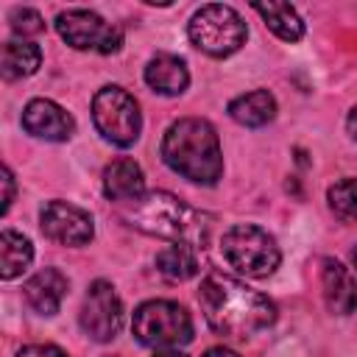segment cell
<instances>
[{
  "instance_id": "cell-27",
  "label": "cell",
  "mask_w": 357,
  "mask_h": 357,
  "mask_svg": "<svg viewBox=\"0 0 357 357\" xmlns=\"http://www.w3.org/2000/svg\"><path fill=\"white\" fill-rule=\"evenodd\" d=\"M153 357H187V354H181L178 349H159Z\"/></svg>"
},
{
  "instance_id": "cell-7",
  "label": "cell",
  "mask_w": 357,
  "mask_h": 357,
  "mask_svg": "<svg viewBox=\"0 0 357 357\" xmlns=\"http://www.w3.org/2000/svg\"><path fill=\"white\" fill-rule=\"evenodd\" d=\"M92 120H95V128L100 131V137L120 148L134 145L142 131L139 106H137L134 95H128L123 86H103L95 92Z\"/></svg>"
},
{
  "instance_id": "cell-1",
  "label": "cell",
  "mask_w": 357,
  "mask_h": 357,
  "mask_svg": "<svg viewBox=\"0 0 357 357\" xmlns=\"http://www.w3.org/2000/svg\"><path fill=\"white\" fill-rule=\"evenodd\" d=\"M198 304L206 324L226 337H248L276 321V304L268 296L223 273L201 279Z\"/></svg>"
},
{
  "instance_id": "cell-14",
  "label": "cell",
  "mask_w": 357,
  "mask_h": 357,
  "mask_svg": "<svg viewBox=\"0 0 357 357\" xmlns=\"http://www.w3.org/2000/svg\"><path fill=\"white\" fill-rule=\"evenodd\" d=\"M103 195L109 201H137L145 195V176L134 159H114L103 170Z\"/></svg>"
},
{
  "instance_id": "cell-13",
  "label": "cell",
  "mask_w": 357,
  "mask_h": 357,
  "mask_svg": "<svg viewBox=\"0 0 357 357\" xmlns=\"http://www.w3.org/2000/svg\"><path fill=\"white\" fill-rule=\"evenodd\" d=\"M22 296L39 315H56L67 296V276L59 268H45L22 284Z\"/></svg>"
},
{
  "instance_id": "cell-19",
  "label": "cell",
  "mask_w": 357,
  "mask_h": 357,
  "mask_svg": "<svg viewBox=\"0 0 357 357\" xmlns=\"http://www.w3.org/2000/svg\"><path fill=\"white\" fill-rule=\"evenodd\" d=\"M262 20L265 25L284 42H298L304 36V22L301 17L296 14V8L290 3H254L251 6Z\"/></svg>"
},
{
  "instance_id": "cell-17",
  "label": "cell",
  "mask_w": 357,
  "mask_h": 357,
  "mask_svg": "<svg viewBox=\"0 0 357 357\" xmlns=\"http://www.w3.org/2000/svg\"><path fill=\"white\" fill-rule=\"evenodd\" d=\"M42 64V50L33 45V42H20V39H11L3 45V53H0V73L6 81H17V78H25V75H33Z\"/></svg>"
},
{
  "instance_id": "cell-3",
  "label": "cell",
  "mask_w": 357,
  "mask_h": 357,
  "mask_svg": "<svg viewBox=\"0 0 357 357\" xmlns=\"http://www.w3.org/2000/svg\"><path fill=\"white\" fill-rule=\"evenodd\" d=\"M126 220L151 237H162L170 243H190L195 248H204L201 243H206V234H209L206 218L165 190H156L131 201Z\"/></svg>"
},
{
  "instance_id": "cell-28",
  "label": "cell",
  "mask_w": 357,
  "mask_h": 357,
  "mask_svg": "<svg viewBox=\"0 0 357 357\" xmlns=\"http://www.w3.org/2000/svg\"><path fill=\"white\" fill-rule=\"evenodd\" d=\"M351 259H354V268H357V248L351 251Z\"/></svg>"
},
{
  "instance_id": "cell-4",
  "label": "cell",
  "mask_w": 357,
  "mask_h": 357,
  "mask_svg": "<svg viewBox=\"0 0 357 357\" xmlns=\"http://www.w3.org/2000/svg\"><path fill=\"white\" fill-rule=\"evenodd\" d=\"M220 254L237 273L251 279L271 276L282 262L276 240L254 223H234L231 229H226L220 237Z\"/></svg>"
},
{
  "instance_id": "cell-24",
  "label": "cell",
  "mask_w": 357,
  "mask_h": 357,
  "mask_svg": "<svg viewBox=\"0 0 357 357\" xmlns=\"http://www.w3.org/2000/svg\"><path fill=\"white\" fill-rule=\"evenodd\" d=\"M0 181H3V215H6L11 201H14V176H11L8 167H3V178Z\"/></svg>"
},
{
  "instance_id": "cell-15",
  "label": "cell",
  "mask_w": 357,
  "mask_h": 357,
  "mask_svg": "<svg viewBox=\"0 0 357 357\" xmlns=\"http://www.w3.org/2000/svg\"><path fill=\"white\" fill-rule=\"evenodd\" d=\"M145 84L159 95H181L190 84L184 59L173 53H159L145 64Z\"/></svg>"
},
{
  "instance_id": "cell-5",
  "label": "cell",
  "mask_w": 357,
  "mask_h": 357,
  "mask_svg": "<svg viewBox=\"0 0 357 357\" xmlns=\"http://www.w3.org/2000/svg\"><path fill=\"white\" fill-rule=\"evenodd\" d=\"M187 36L201 53L215 56V59H226L245 45L248 28L231 6L209 3V6H201L190 17Z\"/></svg>"
},
{
  "instance_id": "cell-6",
  "label": "cell",
  "mask_w": 357,
  "mask_h": 357,
  "mask_svg": "<svg viewBox=\"0 0 357 357\" xmlns=\"http://www.w3.org/2000/svg\"><path fill=\"white\" fill-rule=\"evenodd\" d=\"M131 332L142 346L173 349L192 340V318L181 304L167 298H153L134 310Z\"/></svg>"
},
{
  "instance_id": "cell-11",
  "label": "cell",
  "mask_w": 357,
  "mask_h": 357,
  "mask_svg": "<svg viewBox=\"0 0 357 357\" xmlns=\"http://www.w3.org/2000/svg\"><path fill=\"white\" fill-rule=\"evenodd\" d=\"M22 128L39 139H50V142H64L73 137L75 131V120L70 112H64L59 103L47 100V98H33L25 109H22Z\"/></svg>"
},
{
  "instance_id": "cell-23",
  "label": "cell",
  "mask_w": 357,
  "mask_h": 357,
  "mask_svg": "<svg viewBox=\"0 0 357 357\" xmlns=\"http://www.w3.org/2000/svg\"><path fill=\"white\" fill-rule=\"evenodd\" d=\"M17 357H67L59 346H50V343H33V346H25L17 351Z\"/></svg>"
},
{
  "instance_id": "cell-9",
  "label": "cell",
  "mask_w": 357,
  "mask_h": 357,
  "mask_svg": "<svg viewBox=\"0 0 357 357\" xmlns=\"http://www.w3.org/2000/svg\"><path fill=\"white\" fill-rule=\"evenodd\" d=\"M78 321H81V329L92 340H98V343L114 340L120 326H123V301H120L117 290L103 279L92 282L86 290Z\"/></svg>"
},
{
  "instance_id": "cell-2",
  "label": "cell",
  "mask_w": 357,
  "mask_h": 357,
  "mask_svg": "<svg viewBox=\"0 0 357 357\" xmlns=\"http://www.w3.org/2000/svg\"><path fill=\"white\" fill-rule=\"evenodd\" d=\"M162 159L170 170L195 184H218L223 176L220 139L212 123L201 117L176 120L162 137Z\"/></svg>"
},
{
  "instance_id": "cell-10",
  "label": "cell",
  "mask_w": 357,
  "mask_h": 357,
  "mask_svg": "<svg viewBox=\"0 0 357 357\" xmlns=\"http://www.w3.org/2000/svg\"><path fill=\"white\" fill-rule=\"evenodd\" d=\"M42 234L59 245H86L95 234V220L86 209L67 201H47L39 212Z\"/></svg>"
},
{
  "instance_id": "cell-8",
  "label": "cell",
  "mask_w": 357,
  "mask_h": 357,
  "mask_svg": "<svg viewBox=\"0 0 357 357\" xmlns=\"http://www.w3.org/2000/svg\"><path fill=\"white\" fill-rule=\"evenodd\" d=\"M59 36L75 50H95V53H117L123 45V28L106 22L100 14L86 8H67L56 17Z\"/></svg>"
},
{
  "instance_id": "cell-12",
  "label": "cell",
  "mask_w": 357,
  "mask_h": 357,
  "mask_svg": "<svg viewBox=\"0 0 357 357\" xmlns=\"http://www.w3.org/2000/svg\"><path fill=\"white\" fill-rule=\"evenodd\" d=\"M321 287H324V301L332 312L349 315L357 310V276L343 262L332 257L321 262Z\"/></svg>"
},
{
  "instance_id": "cell-20",
  "label": "cell",
  "mask_w": 357,
  "mask_h": 357,
  "mask_svg": "<svg viewBox=\"0 0 357 357\" xmlns=\"http://www.w3.org/2000/svg\"><path fill=\"white\" fill-rule=\"evenodd\" d=\"M33 259V245L25 234L3 229L0 234V276L8 282L14 276H20Z\"/></svg>"
},
{
  "instance_id": "cell-22",
  "label": "cell",
  "mask_w": 357,
  "mask_h": 357,
  "mask_svg": "<svg viewBox=\"0 0 357 357\" xmlns=\"http://www.w3.org/2000/svg\"><path fill=\"white\" fill-rule=\"evenodd\" d=\"M8 22H11V31L14 33H20V36H36V33H42L45 31V20H42V14L36 11V8H11V14H8Z\"/></svg>"
},
{
  "instance_id": "cell-18",
  "label": "cell",
  "mask_w": 357,
  "mask_h": 357,
  "mask_svg": "<svg viewBox=\"0 0 357 357\" xmlns=\"http://www.w3.org/2000/svg\"><path fill=\"white\" fill-rule=\"evenodd\" d=\"M156 268L170 282H187L198 273V248L190 243H170L156 254Z\"/></svg>"
},
{
  "instance_id": "cell-25",
  "label": "cell",
  "mask_w": 357,
  "mask_h": 357,
  "mask_svg": "<svg viewBox=\"0 0 357 357\" xmlns=\"http://www.w3.org/2000/svg\"><path fill=\"white\" fill-rule=\"evenodd\" d=\"M204 357H240V354L231 351V349H223V346H212V349H206Z\"/></svg>"
},
{
  "instance_id": "cell-26",
  "label": "cell",
  "mask_w": 357,
  "mask_h": 357,
  "mask_svg": "<svg viewBox=\"0 0 357 357\" xmlns=\"http://www.w3.org/2000/svg\"><path fill=\"white\" fill-rule=\"evenodd\" d=\"M346 128H349V137L357 139V106L349 112V117H346Z\"/></svg>"
},
{
  "instance_id": "cell-16",
  "label": "cell",
  "mask_w": 357,
  "mask_h": 357,
  "mask_svg": "<svg viewBox=\"0 0 357 357\" xmlns=\"http://www.w3.org/2000/svg\"><path fill=\"white\" fill-rule=\"evenodd\" d=\"M276 114V98L268 89H254L245 95H237L229 103V117L245 128H259L271 123Z\"/></svg>"
},
{
  "instance_id": "cell-21",
  "label": "cell",
  "mask_w": 357,
  "mask_h": 357,
  "mask_svg": "<svg viewBox=\"0 0 357 357\" xmlns=\"http://www.w3.org/2000/svg\"><path fill=\"white\" fill-rule=\"evenodd\" d=\"M329 209L335 212V218L346 220V223H357V178H343L335 181L326 192Z\"/></svg>"
}]
</instances>
